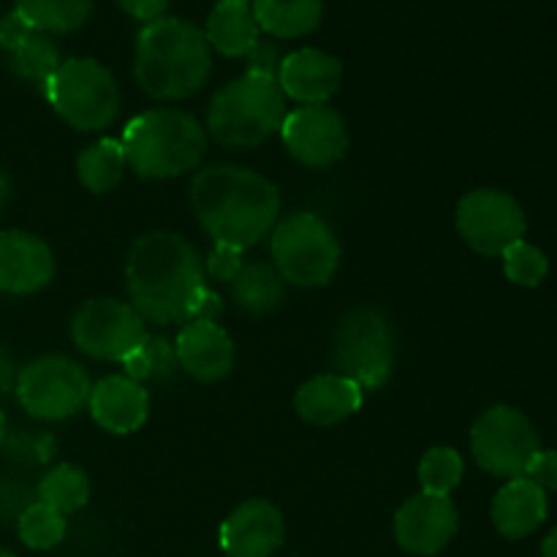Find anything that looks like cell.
I'll list each match as a JSON object with an SVG mask.
<instances>
[{
	"label": "cell",
	"instance_id": "1",
	"mask_svg": "<svg viewBox=\"0 0 557 557\" xmlns=\"http://www.w3.org/2000/svg\"><path fill=\"white\" fill-rule=\"evenodd\" d=\"M190 210L212 243L253 248L275 228L281 190L264 174L234 163L201 169L190 183Z\"/></svg>",
	"mask_w": 557,
	"mask_h": 557
},
{
	"label": "cell",
	"instance_id": "2",
	"mask_svg": "<svg viewBox=\"0 0 557 557\" xmlns=\"http://www.w3.org/2000/svg\"><path fill=\"white\" fill-rule=\"evenodd\" d=\"M199 250L177 232H147L125 261L131 305L145 324H185L194 297L207 286Z\"/></svg>",
	"mask_w": 557,
	"mask_h": 557
},
{
	"label": "cell",
	"instance_id": "3",
	"mask_svg": "<svg viewBox=\"0 0 557 557\" xmlns=\"http://www.w3.org/2000/svg\"><path fill=\"white\" fill-rule=\"evenodd\" d=\"M134 74L156 101H183L207 85L212 49L205 30L180 16H161L136 36Z\"/></svg>",
	"mask_w": 557,
	"mask_h": 557
},
{
	"label": "cell",
	"instance_id": "4",
	"mask_svg": "<svg viewBox=\"0 0 557 557\" xmlns=\"http://www.w3.org/2000/svg\"><path fill=\"white\" fill-rule=\"evenodd\" d=\"M125 166L145 180L194 172L207 152V128L183 109H147L128 120L120 139Z\"/></svg>",
	"mask_w": 557,
	"mask_h": 557
},
{
	"label": "cell",
	"instance_id": "5",
	"mask_svg": "<svg viewBox=\"0 0 557 557\" xmlns=\"http://www.w3.org/2000/svg\"><path fill=\"white\" fill-rule=\"evenodd\" d=\"M286 114V96L277 87V79L243 74L212 96L205 128L218 145L248 150L277 134Z\"/></svg>",
	"mask_w": 557,
	"mask_h": 557
},
{
	"label": "cell",
	"instance_id": "6",
	"mask_svg": "<svg viewBox=\"0 0 557 557\" xmlns=\"http://www.w3.org/2000/svg\"><path fill=\"white\" fill-rule=\"evenodd\" d=\"M270 253L277 275L302 288L326 286L341 267V239L315 212H292L270 232Z\"/></svg>",
	"mask_w": 557,
	"mask_h": 557
},
{
	"label": "cell",
	"instance_id": "7",
	"mask_svg": "<svg viewBox=\"0 0 557 557\" xmlns=\"http://www.w3.org/2000/svg\"><path fill=\"white\" fill-rule=\"evenodd\" d=\"M397 362L395 326L381 310L346 313L332 337V364L362 392H375L392 379Z\"/></svg>",
	"mask_w": 557,
	"mask_h": 557
},
{
	"label": "cell",
	"instance_id": "8",
	"mask_svg": "<svg viewBox=\"0 0 557 557\" xmlns=\"http://www.w3.org/2000/svg\"><path fill=\"white\" fill-rule=\"evenodd\" d=\"M44 96L54 112L76 131H103L120 114V85L96 58H69L60 63Z\"/></svg>",
	"mask_w": 557,
	"mask_h": 557
},
{
	"label": "cell",
	"instance_id": "9",
	"mask_svg": "<svg viewBox=\"0 0 557 557\" xmlns=\"http://www.w3.org/2000/svg\"><path fill=\"white\" fill-rule=\"evenodd\" d=\"M90 375L74 359L63 354H47L16 373V400L30 417L44 422L71 419L90 400Z\"/></svg>",
	"mask_w": 557,
	"mask_h": 557
},
{
	"label": "cell",
	"instance_id": "10",
	"mask_svg": "<svg viewBox=\"0 0 557 557\" xmlns=\"http://www.w3.org/2000/svg\"><path fill=\"white\" fill-rule=\"evenodd\" d=\"M542 449L531 419L515 406H493L471 428L473 460L482 471L498 479H517Z\"/></svg>",
	"mask_w": 557,
	"mask_h": 557
},
{
	"label": "cell",
	"instance_id": "11",
	"mask_svg": "<svg viewBox=\"0 0 557 557\" xmlns=\"http://www.w3.org/2000/svg\"><path fill=\"white\" fill-rule=\"evenodd\" d=\"M457 234L479 256H504L506 248L525 239V210L511 194L498 188H476L466 194L455 212Z\"/></svg>",
	"mask_w": 557,
	"mask_h": 557
},
{
	"label": "cell",
	"instance_id": "12",
	"mask_svg": "<svg viewBox=\"0 0 557 557\" xmlns=\"http://www.w3.org/2000/svg\"><path fill=\"white\" fill-rule=\"evenodd\" d=\"M71 337L82 354L103 362H123L147 337V324L134 305L114 297L87 299L71 319Z\"/></svg>",
	"mask_w": 557,
	"mask_h": 557
},
{
	"label": "cell",
	"instance_id": "13",
	"mask_svg": "<svg viewBox=\"0 0 557 557\" xmlns=\"http://www.w3.org/2000/svg\"><path fill=\"white\" fill-rule=\"evenodd\" d=\"M277 134L288 156L308 169L335 166L348 150L346 120L330 103H305L292 109Z\"/></svg>",
	"mask_w": 557,
	"mask_h": 557
},
{
	"label": "cell",
	"instance_id": "14",
	"mask_svg": "<svg viewBox=\"0 0 557 557\" xmlns=\"http://www.w3.org/2000/svg\"><path fill=\"white\" fill-rule=\"evenodd\" d=\"M460 528V511L449 495L419 493L395 515V539L408 555L433 557L449 547Z\"/></svg>",
	"mask_w": 557,
	"mask_h": 557
},
{
	"label": "cell",
	"instance_id": "15",
	"mask_svg": "<svg viewBox=\"0 0 557 557\" xmlns=\"http://www.w3.org/2000/svg\"><path fill=\"white\" fill-rule=\"evenodd\" d=\"M221 549L228 557H272L283 547L286 520L267 498H248L223 520Z\"/></svg>",
	"mask_w": 557,
	"mask_h": 557
},
{
	"label": "cell",
	"instance_id": "16",
	"mask_svg": "<svg viewBox=\"0 0 557 557\" xmlns=\"http://www.w3.org/2000/svg\"><path fill=\"white\" fill-rule=\"evenodd\" d=\"M52 277L54 256L41 237L20 228L0 234V292L14 297L36 294L47 288Z\"/></svg>",
	"mask_w": 557,
	"mask_h": 557
},
{
	"label": "cell",
	"instance_id": "17",
	"mask_svg": "<svg viewBox=\"0 0 557 557\" xmlns=\"http://www.w3.org/2000/svg\"><path fill=\"white\" fill-rule=\"evenodd\" d=\"M174 354L180 368L201 384L226 379L237 359L232 335L215 321H185L174 341Z\"/></svg>",
	"mask_w": 557,
	"mask_h": 557
},
{
	"label": "cell",
	"instance_id": "18",
	"mask_svg": "<svg viewBox=\"0 0 557 557\" xmlns=\"http://www.w3.org/2000/svg\"><path fill=\"white\" fill-rule=\"evenodd\" d=\"M343 63L335 54L324 49L305 47L297 52H288L277 71V87L283 96L305 103H330V98L341 90Z\"/></svg>",
	"mask_w": 557,
	"mask_h": 557
},
{
	"label": "cell",
	"instance_id": "19",
	"mask_svg": "<svg viewBox=\"0 0 557 557\" xmlns=\"http://www.w3.org/2000/svg\"><path fill=\"white\" fill-rule=\"evenodd\" d=\"M90 417L112 435L136 433L150 417V395L145 384L128 375H107L90 389Z\"/></svg>",
	"mask_w": 557,
	"mask_h": 557
},
{
	"label": "cell",
	"instance_id": "20",
	"mask_svg": "<svg viewBox=\"0 0 557 557\" xmlns=\"http://www.w3.org/2000/svg\"><path fill=\"white\" fill-rule=\"evenodd\" d=\"M364 392L354 381H348L341 373H321L315 379L305 381L294 395V408L299 419L315 428H332L362 408Z\"/></svg>",
	"mask_w": 557,
	"mask_h": 557
},
{
	"label": "cell",
	"instance_id": "21",
	"mask_svg": "<svg viewBox=\"0 0 557 557\" xmlns=\"http://www.w3.org/2000/svg\"><path fill=\"white\" fill-rule=\"evenodd\" d=\"M547 511V493L539 484H533L525 476L509 479L493 500L495 531L504 539L520 542V539L531 536L533 531H539L544 525Z\"/></svg>",
	"mask_w": 557,
	"mask_h": 557
},
{
	"label": "cell",
	"instance_id": "22",
	"mask_svg": "<svg viewBox=\"0 0 557 557\" xmlns=\"http://www.w3.org/2000/svg\"><path fill=\"white\" fill-rule=\"evenodd\" d=\"M205 38L210 49L223 58H245L259 44L261 30L250 3L245 0H221L205 22Z\"/></svg>",
	"mask_w": 557,
	"mask_h": 557
},
{
	"label": "cell",
	"instance_id": "23",
	"mask_svg": "<svg viewBox=\"0 0 557 557\" xmlns=\"http://www.w3.org/2000/svg\"><path fill=\"white\" fill-rule=\"evenodd\" d=\"M261 33L292 41L319 30L324 20V0H250Z\"/></svg>",
	"mask_w": 557,
	"mask_h": 557
},
{
	"label": "cell",
	"instance_id": "24",
	"mask_svg": "<svg viewBox=\"0 0 557 557\" xmlns=\"http://www.w3.org/2000/svg\"><path fill=\"white\" fill-rule=\"evenodd\" d=\"M232 297L245 313H272L275 308H281L283 297H286V281L277 275L275 267L264 264V261H250L232 281Z\"/></svg>",
	"mask_w": 557,
	"mask_h": 557
},
{
	"label": "cell",
	"instance_id": "25",
	"mask_svg": "<svg viewBox=\"0 0 557 557\" xmlns=\"http://www.w3.org/2000/svg\"><path fill=\"white\" fill-rule=\"evenodd\" d=\"M14 9L47 36H69L82 30L92 14V0H14Z\"/></svg>",
	"mask_w": 557,
	"mask_h": 557
},
{
	"label": "cell",
	"instance_id": "26",
	"mask_svg": "<svg viewBox=\"0 0 557 557\" xmlns=\"http://www.w3.org/2000/svg\"><path fill=\"white\" fill-rule=\"evenodd\" d=\"M125 152L120 139H101L76 158V177L90 194H109L123 183Z\"/></svg>",
	"mask_w": 557,
	"mask_h": 557
},
{
	"label": "cell",
	"instance_id": "27",
	"mask_svg": "<svg viewBox=\"0 0 557 557\" xmlns=\"http://www.w3.org/2000/svg\"><path fill=\"white\" fill-rule=\"evenodd\" d=\"M36 498L38 504L69 517L90 500V479L82 468L71 466V462H60V466L49 468L44 473L36 487Z\"/></svg>",
	"mask_w": 557,
	"mask_h": 557
},
{
	"label": "cell",
	"instance_id": "28",
	"mask_svg": "<svg viewBox=\"0 0 557 557\" xmlns=\"http://www.w3.org/2000/svg\"><path fill=\"white\" fill-rule=\"evenodd\" d=\"M60 49L58 44L52 41V36L47 33L33 30L27 36V41L22 47H16L14 52H9V65L20 79L30 82V85H38L44 90L47 82L52 79L54 71L60 69Z\"/></svg>",
	"mask_w": 557,
	"mask_h": 557
},
{
	"label": "cell",
	"instance_id": "29",
	"mask_svg": "<svg viewBox=\"0 0 557 557\" xmlns=\"http://www.w3.org/2000/svg\"><path fill=\"white\" fill-rule=\"evenodd\" d=\"M125 375L134 381H161L172 379L180 370L177 354H174V343L163 341V337L147 335L136 351H131L123 359Z\"/></svg>",
	"mask_w": 557,
	"mask_h": 557
},
{
	"label": "cell",
	"instance_id": "30",
	"mask_svg": "<svg viewBox=\"0 0 557 557\" xmlns=\"http://www.w3.org/2000/svg\"><path fill=\"white\" fill-rule=\"evenodd\" d=\"M69 531V522L63 515H58L54 509L44 504H33L22 511V517L16 520V533H20V542L25 547L36 549V553H47V549L58 547L65 539Z\"/></svg>",
	"mask_w": 557,
	"mask_h": 557
},
{
	"label": "cell",
	"instance_id": "31",
	"mask_svg": "<svg viewBox=\"0 0 557 557\" xmlns=\"http://www.w3.org/2000/svg\"><path fill=\"white\" fill-rule=\"evenodd\" d=\"M462 476H466V462H462L460 451L449 449V446H433V449L424 451L422 462H419L422 493L451 495V490L462 482Z\"/></svg>",
	"mask_w": 557,
	"mask_h": 557
},
{
	"label": "cell",
	"instance_id": "32",
	"mask_svg": "<svg viewBox=\"0 0 557 557\" xmlns=\"http://www.w3.org/2000/svg\"><path fill=\"white\" fill-rule=\"evenodd\" d=\"M500 259H504L506 277H509L515 286L536 288L542 286L544 277L549 275L547 253H544L542 248H536V245L525 243V239H520V243H515L511 248H506Z\"/></svg>",
	"mask_w": 557,
	"mask_h": 557
},
{
	"label": "cell",
	"instance_id": "33",
	"mask_svg": "<svg viewBox=\"0 0 557 557\" xmlns=\"http://www.w3.org/2000/svg\"><path fill=\"white\" fill-rule=\"evenodd\" d=\"M3 455L9 460L22 462V466H41V462L52 460L54 455V438L49 435H30L25 430L20 433H5L3 444H0Z\"/></svg>",
	"mask_w": 557,
	"mask_h": 557
},
{
	"label": "cell",
	"instance_id": "34",
	"mask_svg": "<svg viewBox=\"0 0 557 557\" xmlns=\"http://www.w3.org/2000/svg\"><path fill=\"white\" fill-rule=\"evenodd\" d=\"M36 490L14 476H0V525H16L22 511L36 504Z\"/></svg>",
	"mask_w": 557,
	"mask_h": 557
},
{
	"label": "cell",
	"instance_id": "35",
	"mask_svg": "<svg viewBox=\"0 0 557 557\" xmlns=\"http://www.w3.org/2000/svg\"><path fill=\"white\" fill-rule=\"evenodd\" d=\"M245 267V250L232 248V245H218L210 250L205 261V272L218 283H232Z\"/></svg>",
	"mask_w": 557,
	"mask_h": 557
},
{
	"label": "cell",
	"instance_id": "36",
	"mask_svg": "<svg viewBox=\"0 0 557 557\" xmlns=\"http://www.w3.org/2000/svg\"><path fill=\"white\" fill-rule=\"evenodd\" d=\"M283 58H286V54L281 52V47H277L275 41H264V38H259V44L245 54V63H248L245 74H259V76H270V79H277V71H281Z\"/></svg>",
	"mask_w": 557,
	"mask_h": 557
},
{
	"label": "cell",
	"instance_id": "37",
	"mask_svg": "<svg viewBox=\"0 0 557 557\" xmlns=\"http://www.w3.org/2000/svg\"><path fill=\"white\" fill-rule=\"evenodd\" d=\"M522 476L531 479L533 484H539L544 493H553V490H557V451L539 449L536 455H533V460L528 462Z\"/></svg>",
	"mask_w": 557,
	"mask_h": 557
},
{
	"label": "cell",
	"instance_id": "38",
	"mask_svg": "<svg viewBox=\"0 0 557 557\" xmlns=\"http://www.w3.org/2000/svg\"><path fill=\"white\" fill-rule=\"evenodd\" d=\"M30 33V22H27L16 9H11L9 14L0 16V49H5V52H14L16 47H22Z\"/></svg>",
	"mask_w": 557,
	"mask_h": 557
},
{
	"label": "cell",
	"instance_id": "39",
	"mask_svg": "<svg viewBox=\"0 0 557 557\" xmlns=\"http://www.w3.org/2000/svg\"><path fill=\"white\" fill-rule=\"evenodd\" d=\"M169 3H172V0H117L120 9H123L131 20L141 22V25H150V22L166 16Z\"/></svg>",
	"mask_w": 557,
	"mask_h": 557
},
{
	"label": "cell",
	"instance_id": "40",
	"mask_svg": "<svg viewBox=\"0 0 557 557\" xmlns=\"http://www.w3.org/2000/svg\"><path fill=\"white\" fill-rule=\"evenodd\" d=\"M223 315V299L221 294H215L212 288H201L194 297V305L188 310V321H215Z\"/></svg>",
	"mask_w": 557,
	"mask_h": 557
},
{
	"label": "cell",
	"instance_id": "41",
	"mask_svg": "<svg viewBox=\"0 0 557 557\" xmlns=\"http://www.w3.org/2000/svg\"><path fill=\"white\" fill-rule=\"evenodd\" d=\"M14 386H16V368H14V362H11L9 354L0 348V397L9 395Z\"/></svg>",
	"mask_w": 557,
	"mask_h": 557
},
{
	"label": "cell",
	"instance_id": "42",
	"mask_svg": "<svg viewBox=\"0 0 557 557\" xmlns=\"http://www.w3.org/2000/svg\"><path fill=\"white\" fill-rule=\"evenodd\" d=\"M9 199H11V180H9V174H5L3 169H0V212L5 210Z\"/></svg>",
	"mask_w": 557,
	"mask_h": 557
},
{
	"label": "cell",
	"instance_id": "43",
	"mask_svg": "<svg viewBox=\"0 0 557 557\" xmlns=\"http://www.w3.org/2000/svg\"><path fill=\"white\" fill-rule=\"evenodd\" d=\"M542 557H557V528L542 542Z\"/></svg>",
	"mask_w": 557,
	"mask_h": 557
},
{
	"label": "cell",
	"instance_id": "44",
	"mask_svg": "<svg viewBox=\"0 0 557 557\" xmlns=\"http://www.w3.org/2000/svg\"><path fill=\"white\" fill-rule=\"evenodd\" d=\"M5 433H9V430H5V413H3V411H0V444H3Z\"/></svg>",
	"mask_w": 557,
	"mask_h": 557
},
{
	"label": "cell",
	"instance_id": "45",
	"mask_svg": "<svg viewBox=\"0 0 557 557\" xmlns=\"http://www.w3.org/2000/svg\"><path fill=\"white\" fill-rule=\"evenodd\" d=\"M0 557H16V555L9 553V549H0Z\"/></svg>",
	"mask_w": 557,
	"mask_h": 557
},
{
	"label": "cell",
	"instance_id": "46",
	"mask_svg": "<svg viewBox=\"0 0 557 557\" xmlns=\"http://www.w3.org/2000/svg\"><path fill=\"white\" fill-rule=\"evenodd\" d=\"M218 3H221V0H218ZM245 3H250V0H245Z\"/></svg>",
	"mask_w": 557,
	"mask_h": 557
}]
</instances>
